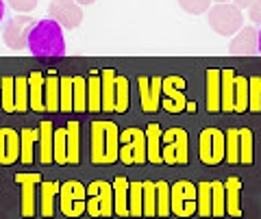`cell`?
Here are the masks:
<instances>
[{"mask_svg": "<svg viewBox=\"0 0 261 219\" xmlns=\"http://www.w3.org/2000/svg\"><path fill=\"white\" fill-rule=\"evenodd\" d=\"M29 50L35 56H63L65 39L61 24L53 18L37 20L29 35Z\"/></svg>", "mask_w": 261, "mask_h": 219, "instance_id": "1", "label": "cell"}, {"mask_svg": "<svg viewBox=\"0 0 261 219\" xmlns=\"http://www.w3.org/2000/svg\"><path fill=\"white\" fill-rule=\"evenodd\" d=\"M118 148H120V131L116 121L94 119L92 121V163L94 165L116 163Z\"/></svg>", "mask_w": 261, "mask_h": 219, "instance_id": "2", "label": "cell"}, {"mask_svg": "<svg viewBox=\"0 0 261 219\" xmlns=\"http://www.w3.org/2000/svg\"><path fill=\"white\" fill-rule=\"evenodd\" d=\"M207 22L214 33L231 37L244 26V13L233 3L211 5V9L207 11Z\"/></svg>", "mask_w": 261, "mask_h": 219, "instance_id": "3", "label": "cell"}, {"mask_svg": "<svg viewBox=\"0 0 261 219\" xmlns=\"http://www.w3.org/2000/svg\"><path fill=\"white\" fill-rule=\"evenodd\" d=\"M161 157L166 165H187L190 161V137L183 128H168L161 137Z\"/></svg>", "mask_w": 261, "mask_h": 219, "instance_id": "4", "label": "cell"}, {"mask_svg": "<svg viewBox=\"0 0 261 219\" xmlns=\"http://www.w3.org/2000/svg\"><path fill=\"white\" fill-rule=\"evenodd\" d=\"M118 161L124 165H144L146 161V131L142 128H126L120 133Z\"/></svg>", "mask_w": 261, "mask_h": 219, "instance_id": "5", "label": "cell"}, {"mask_svg": "<svg viewBox=\"0 0 261 219\" xmlns=\"http://www.w3.org/2000/svg\"><path fill=\"white\" fill-rule=\"evenodd\" d=\"M198 206V191L190 180H178L170 184V210L176 217H192Z\"/></svg>", "mask_w": 261, "mask_h": 219, "instance_id": "6", "label": "cell"}, {"mask_svg": "<svg viewBox=\"0 0 261 219\" xmlns=\"http://www.w3.org/2000/svg\"><path fill=\"white\" fill-rule=\"evenodd\" d=\"M85 213L89 217H111L113 215V184L107 180H94L87 186Z\"/></svg>", "mask_w": 261, "mask_h": 219, "instance_id": "7", "label": "cell"}, {"mask_svg": "<svg viewBox=\"0 0 261 219\" xmlns=\"http://www.w3.org/2000/svg\"><path fill=\"white\" fill-rule=\"evenodd\" d=\"M224 141L226 137L220 128L209 126L200 131L198 137V157L205 165H218L224 161Z\"/></svg>", "mask_w": 261, "mask_h": 219, "instance_id": "8", "label": "cell"}, {"mask_svg": "<svg viewBox=\"0 0 261 219\" xmlns=\"http://www.w3.org/2000/svg\"><path fill=\"white\" fill-rule=\"evenodd\" d=\"M87 204V186L79 180H68L59 189V206L65 217H81L85 215Z\"/></svg>", "mask_w": 261, "mask_h": 219, "instance_id": "9", "label": "cell"}, {"mask_svg": "<svg viewBox=\"0 0 261 219\" xmlns=\"http://www.w3.org/2000/svg\"><path fill=\"white\" fill-rule=\"evenodd\" d=\"M37 20L31 18V15H15V18L9 20V24L5 26V33H3V42L7 48L11 50H24L29 48V35H31V28Z\"/></svg>", "mask_w": 261, "mask_h": 219, "instance_id": "10", "label": "cell"}, {"mask_svg": "<svg viewBox=\"0 0 261 219\" xmlns=\"http://www.w3.org/2000/svg\"><path fill=\"white\" fill-rule=\"evenodd\" d=\"M185 78L183 76H166L161 83V107L168 113H183L185 111Z\"/></svg>", "mask_w": 261, "mask_h": 219, "instance_id": "11", "label": "cell"}, {"mask_svg": "<svg viewBox=\"0 0 261 219\" xmlns=\"http://www.w3.org/2000/svg\"><path fill=\"white\" fill-rule=\"evenodd\" d=\"M48 18L61 24V28H76L83 22V9L76 0H53L48 5Z\"/></svg>", "mask_w": 261, "mask_h": 219, "instance_id": "12", "label": "cell"}, {"mask_svg": "<svg viewBox=\"0 0 261 219\" xmlns=\"http://www.w3.org/2000/svg\"><path fill=\"white\" fill-rule=\"evenodd\" d=\"M15 182L22 186V217H35L37 186L42 184V176L39 174H15Z\"/></svg>", "mask_w": 261, "mask_h": 219, "instance_id": "13", "label": "cell"}, {"mask_svg": "<svg viewBox=\"0 0 261 219\" xmlns=\"http://www.w3.org/2000/svg\"><path fill=\"white\" fill-rule=\"evenodd\" d=\"M228 54L233 56L259 54V30L255 26H242L233 35L231 44H228Z\"/></svg>", "mask_w": 261, "mask_h": 219, "instance_id": "14", "label": "cell"}, {"mask_svg": "<svg viewBox=\"0 0 261 219\" xmlns=\"http://www.w3.org/2000/svg\"><path fill=\"white\" fill-rule=\"evenodd\" d=\"M161 76H152L150 80L146 76L137 78V87H140V100L144 113H157L161 109Z\"/></svg>", "mask_w": 261, "mask_h": 219, "instance_id": "15", "label": "cell"}, {"mask_svg": "<svg viewBox=\"0 0 261 219\" xmlns=\"http://www.w3.org/2000/svg\"><path fill=\"white\" fill-rule=\"evenodd\" d=\"M15 161H20V133L0 128V165H13Z\"/></svg>", "mask_w": 261, "mask_h": 219, "instance_id": "16", "label": "cell"}, {"mask_svg": "<svg viewBox=\"0 0 261 219\" xmlns=\"http://www.w3.org/2000/svg\"><path fill=\"white\" fill-rule=\"evenodd\" d=\"M235 109V70H220V111L233 113Z\"/></svg>", "mask_w": 261, "mask_h": 219, "instance_id": "17", "label": "cell"}, {"mask_svg": "<svg viewBox=\"0 0 261 219\" xmlns=\"http://www.w3.org/2000/svg\"><path fill=\"white\" fill-rule=\"evenodd\" d=\"M44 72L42 70H33L29 74V107L35 113L46 111L44 104Z\"/></svg>", "mask_w": 261, "mask_h": 219, "instance_id": "18", "label": "cell"}, {"mask_svg": "<svg viewBox=\"0 0 261 219\" xmlns=\"http://www.w3.org/2000/svg\"><path fill=\"white\" fill-rule=\"evenodd\" d=\"M53 148H55V126H53V121L44 119V121H39V161L44 165L55 163Z\"/></svg>", "mask_w": 261, "mask_h": 219, "instance_id": "19", "label": "cell"}, {"mask_svg": "<svg viewBox=\"0 0 261 219\" xmlns=\"http://www.w3.org/2000/svg\"><path fill=\"white\" fill-rule=\"evenodd\" d=\"M161 137L163 131L157 121H152L146 128V159L150 161L152 165H161L163 163V157H161Z\"/></svg>", "mask_w": 261, "mask_h": 219, "instance_id": "20", "label": "cell"}, {"mask_svg": "<svg viewBox=\"0 0 261 219\" xmlns=\"http://www.w3.org/2000/svg\"><path fill=\"white\" fill-rule=\"evenodd\" d=\"M205 104L209 113H218L220 111V70L209 68L205 72Z\"/></svg>", "mask_w": 261, "mask_h": 219, "instance_id": "21", "label": "cell"}, {"mask_svg": "<svg viewBox=\"0 0 261 219\" xmlns=\"http://www.w3.org/2000/svg\"><path fill=\"white\" fill-rule=\"evenodd\" d=\"M224 193H226V215L242 217V204H240L242 180L238 176H228L224 180Z\"/></svg>", "mask_w": 261, "mask_h": 219, "instance_id": "22", "label": "cell"}, {"mask_svg": "<svg viewBox=\"0 0 261 219\" xmlns=\"http://www.w3.org/2000/svg\"><path fill=\"white\" fill-rule=\"evenodd\" d=\"M65 148H68V163H81V121H68L65 126Z\"/></svg>", "mask_w": 261, "mask_h": 219, "instance_id": "23", "label": "cell"}, {"mask_svg": "<svg viewBox=\"0 0 261 219\" xmlns=\"http://www.w3.org/2000/svg\"><path fill=\"white\" fill-rule=\"evenodd\" d=\"M61 184L55 180H46L39 184V210L42 217H53L55 215V200L59 198Z\"/></svg>", "mask_w": 261, "mask_h": 219, "instance_id": "24", "label": "cell"}, {"mask_svg": "<svg viewBox=\"0 0 261 219\" xmlns=\"http://www.w3.org/2000/svg\"><path fill=\"white\" fill-rule=\"evenodd\" d=\"M59 74L55 70H48L44 80V104L48 113H59Z\"/></svg>", "mask_w": 261, "mask_h": 219, "instance_id": "25", "label": "cell"}, {"mask_svg": "<svg viewBox=\"0 0 261 219\" xmlns=\"http://www.w3.org/2000/svg\"><path fill=\"white\" fill-rule=\"evenodd\" d=\"M100 83H102V111H116V70L105 68L100 70Z\"/></svg>", "mask_w": 261, "mask_h": 219, "instance_id": "26", "label": "cell"}, {"mask_svg": "<svg viewBox=\"0 0 261 219\" xmlns=\"http://www.w3.org/2000/svg\"><path fill=\"white\" fill-rule=\"evenodd\" d=\"M87 111H102V83L98 70H89L87 74Z\"/></svg>", "mask_w": 261, "mask_h": 219, "instance_id": "27", "label": "cell"}, {"mask_svg": "<svg viewBox=\"0 0 261 219\" xmlns=\"http://www.w3.org/2000/svg\"><path fill=\"white\" fill-rule=\"evenodd\" d=\"M113 213L118 217H130L128 213V180L118 176L113 180Z\"/></svg>", "mask_w": 261, "mask_h": 219, "instance_id": "28", "label": "cell"}, {"mask_svg": "<svg viewBox=\"0 0 261 219\" xmlns=\"http://www.w3.org/2000/svg\"><path fill=\"white\" fill-rule=\"evenodd\" d=\"M35 143H39V128L20 131V161L24 165H31L35 161Z\"/></svg>", "mask_w": 261, "mask_h": 219, "instance_id": "29", "label": "cell"}, {"mask_svg": "<svg viewBox=\"0 0 261 219\" xmlns=\"http://www.w3.org/2000/svg\"><path fill=\"white\" fill-rule=\"evenodd\" d=\"M72 111L85 113L87 111V78L72 76Z\"/></svg>", "mask_w": 261, "mask_h": 219, "instance_id": "30", "label": "cell"}, {"mask_svg": "<svg viewBox=\"0 0 261 219\" xmlns=\"http://www.w3.org/2000/svg\"><path fill=\"white\" fill-rule=\"evenodd\" d=\"M240 133V163L252 165L255 161V137H252L250 128H238Z\"/></svg>", "mask_w": 261, "mask_h": 219, "instance_id": "31", "label": "cell"}, {"mask_svg": "<svg viewBox=\"0 0 261 219\" xmlns=\"http://www.w3.org/2000/svg\"><path fill=\"white\" fill-rule=\"evenodd\" d=\"M142 217H157V186L152 180L142 182Z\"/></svg>", "mask_w": 261, "mask_h": 219, "instance_id": "32", "label": "cell"}, {"mask_svg": "<svg viewBox=\"0 0 261 219\" xmlns=\"http://www.w3.org/2000/svg\"><path fill=\"white\" fill-rule=\"evenodd\" d=\"M0 104L7 113L15 111V76H0Z\"/></svg>", "mask_w": 261, "mask_h": 219, "instance_id": "33", "label": "cell"}, {"mask_svg": "<svg viewBox=\"0 0 261 219\" xmlns=\"http://www.w3.org/2000/svg\"><path fill=\"white\" fill-rule=\"evenodd\" d=\"M226 141H224V161L228 165L240 163V133L238 128H228L224 133Z\"/></svg>", "mask_w": 261, "mask_h": 219, "instance_id": "34", "label": "cell"}, {"mask_svg": "<svg viewBox=\"0 0 261 219\" xmlns=\"http://www.w3.org/2000/svg\"><path fill=\"white\" fill-rule=\"evenodd\" d=\"M226 215V193L224 182H211V217H224Z\"/></svg>", "mask_w": 261, "mask_h": 219, "instance_id": "35", "label": "cell"}, {"mask_svg": "<svg viewBox=\"0 0 261 219\" xmlns=\"http://www.w3.org/2000/svg\"><path fill=\"white\" fill-rule=\"evenodd\" d=\"M130 104V87L128 78L116 74V113H126Z\"/></svg>", "mask_w": 261, "mask_h": 219, "instance_id": "36", "label": "cell"}, {"mask_svg": "<svg viewBox=\"0 0 261 219\" xmlns=\"http://www.w3.org/2000/svg\"><path fill=\"white\" fill-rule=\"evenodd\" d=\"M235 113L248 111V78L235 74Z\"/></svg>", "mask_w": 261, "mask_h": 219, "instance_id": "37", "label": "cell"}, {"mask_svg": "<svg viewBox=\"0 0 261 219\" xmlns=\"http://www.w3.org/2000/svg\"><path fill=\"white\" fill-rule=\"evenodd\" d=\"M196 191H198V206H196V213L200 217H209L211 215V182L200 180L196 184Z\"/></svg>", "mask_w": 261, "mask_h": 219, "instance_id": "38", "label": "cell"}, {"mask_svg": "<svg viewBox=\"0 0 261 219\" xmlns=\"http://www.w3.org/2000/svg\"><path fill=\"white\" fill-rule=\"evenodd\" d=\"M29 107V76H15V111L27 113Z\"/></svg>", "mask_w": 261, "mask_h": 219, "instance_id": "39", "label": "cell"}, {"mask_svg": "<svg viewBox=\"0 0 261 219\" xmlns=\"http://www.w3.org/2000/svg\"><path fill=\"white\" fill-rule=\"evenodd\" d=\"M154 186H157V217L172 215V210H170V184L166 180H157Z\"/></svg>", "mask_w": 261, "mask_h": 219, "instance_id": "40", "label": "cell"}, {"mask_svg": "<svg viewBox=\"0 0 261 219\" xmlns=\"http://www.w3.org/2000/svg\"><path fill=\"white\" fill-rule=\"evenodd\" d=\"M128 213L130 217H142V182H128Z\"/></svg>", "mask_w": 261, "mask_h": 219, "instance_id": "41", "label": "cell"}, {"mask_svg": "<svg viewBox=\"0 0 261 219\" xmlns=\"http://www.w3.org/2000/svg\"><path fill=\"white\" fill-rule=\"evenodd\" d=\"M59 111L70 113L72 111V76L59 78Z\"/></svg>", "mask_w": 261, "mask_h": 219, "instance_id": "42", "label": "cell"}, {"mask_svg": "<svg viewBox=\"0 0 261 219\" xmlns=\"http://www.w3.org/2000/svg\"><path fill=\"white\" fill-rule=\"evenodd\" d=\"M248 109L261 113V76L248 78Z\"/></svg>", "mask_w": 261, "mask_h": 219, "instance_id": "43", "label": "cell"}, {"mask_svg": "<svg viewBox=\"0 0 261 219\" xmlns=\"http://www.w3.org/2000/svg\"><path fill=\"white\" fill-rule=\"evenodd\" d=\"M53 154H55V163H59V165L68 163V148H65V128H59V131H55V148H53Z\"/></svg>", "mask_w": 261, "mask_h": 219, "instance_id": "44", "label": "cell"}, {"mask_svg": "<svg viewBox=\"0 0 261 219\" xmlns=\"http://www.w3.org/2000/svg\"><path fill=\"white\" fill-rule=\"evenodd\" d=\"M176 3L185 13L202 15V13H207L211 9V3H214V0H176Z\"/></svg>", "mask_w": 261, "mask_h": 219, "instance_id": "45", "label": "cell"}, {"mask_svg": "<svg viewBox=\"0 0 261 219\" xmlns=\"http://www.w3.org/2000/svg\"><path fill=\"white\" fill-rule=\"evenodd\" d=\"M7 5L18 13H31L37 7V0H7Z\"/></svg>", "mask_w": 261, "mask_h": 219, "instance_id": "46", "label": "cell"}, {"mask_svg": "<svg viewBox=\"0 0 261 219\" xmlns=\"http://www.w3.org/2000/svg\"><path fill=\"white\" fill-rule=\"evenodd\" d=\"M248 15H250V20H252V22L261 24V0H255V3L248 7Z\"/></svg>", "mask_w": 261, "mask_h": 219, "instance_id": "47", "label": "cell"}, {"mask_svg": "<svg viewBox=\"0 0 261 219\" xmlns=\"http://www.w3.org/2000/svg\"><path fill=\"white\" fill-rule=\"evenodd\" d=\"M252 3H255V0H233V5L238 7V9H248Z\"/></svg>", "mask_w": 261, "mask_h": 219, "instance_id": "48", "label": "cell"}, {"mask_svg": "<svg viewBox=\"0 0 261 219\" xmlns=\"http://www.w3.org/2000/svg\"><path fill=\"white\" fill-rule=\"evenodd\" d=\"M185 111H187V113H196V102H190V100H187Z\"/></svg>", "mask_w": 261, "mask_h": 219, "instance_id": "49", "label": "cell"}, {"mask_svg": "<svg viewBox=\"0 0 261 219\" xmlns=\"http://www.w3.org/2000/svg\"><path fill=\"white\" fill-rule=\"evenodd\" d=\"M76 3H79L81 7H87V5H94L96 0H76Z\"/></svg>", "mask_w": 261, "mask_h": 219, "instance_id": "50", "label": "cell"}, {"mask_svg": "<svg viewBox=\"0 0 261 219\" xmlns=\"http://www.w3.org/2000/svg\"><path fill=\"white\" fill-rule=\"evenodd\" d=\"M5 18V0H0V22Z\"/></svg>", "mask_w": 261, "mask_h": 219, "instance_id": "51", "label": "cell"}, {"mask_svg": "<svg viewBox=\"0 0 261 219\" xmlns=\"http://www.w3.org/2000/svg\"><path fill=\"white\" fill-rule=\"evenodd\" d=\"M216 5H220V3H231V0H214Z\"/></svg>", "mask_w": 261, "mask_h": 219, "instance_id": "52", "label": "cell"}, {"mask_svg": "<svg viewBox=\"0 0 261 219\" xmlns=\"http://www.w3.org/2000/svg\"><path fill=\"white\" fill-rule=\"evenodd\" d=\"M259 54H261V30H259Z\"/></svg>", "mask_w": 261, "mask_h": 219, "instance_id": "53", "label": "cell"}]
</instances>
